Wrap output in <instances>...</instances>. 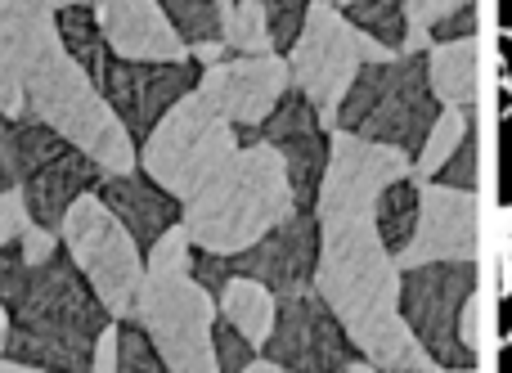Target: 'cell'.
<instances>
[{"label": "cell", "mask_w": 512, "mask_h": 373, "mask_svg": "<svg viewBox=\"0 0 512 373\" xmlns=\"http://www.w3.org/2000/svg\"><path fill=\"white\" fill-rule=\"evenodd\" d=\"M427 90L441 108H472L481 95V41L450 36L427 50Z\"/></svg>", "instance_id": "obj_20"}, {"label": "cell", "mask_w": 512, "mask_h": 373, "mask_svg": "<svg viewBox=\"0 0 512 373\" xmlns=\"http://www.w3.org/2000/svg\"><path fill=\"white\" fill-rule=\"evenodd\" d=\"M18 252H23L27 266H41V261H50L54 252H59V234L45 230V225H27L23 234H18Z\"/></svg>", "instance_id": "obj_32"}, {"label": "cell", "mask_w": 512, "mask_h": 373, "mask_svg": "<svg viewBox=\"0 0 512 373\" xmlns=\"http://www.w3.org/2000/svg\"><path fill=\"white\" fill-rule=\"evenodd\" d=\"M481 252V198L472 189L418 185V221L409 243L396 252L400 270L436 266V261H477Z\"/></svg>", "instance_id": "obj_12"}, {"label": "cell", "mask_w": 512, "mask_h": 373, "mask_svg": "<svg viewBox=\"0 0 512 373\" xmlns=\"http://www.w3.org/2000/svg\"><path fill=\"white\" fill-rule=\"evenodd\" d=\"M495 275H499L495 284L499 302H508L512 297V203L495 212Z\"/></svg>", "instance_id": "obj_30"}, {"label": "cell", "mask_w": 512, "mask_h": 373, "mask_svg": "<svg viewBox=\"0 0 512 373\" xmlns=\"http://www.w3.org/2000/svg\"><path fill=\"white\" fill-rule=\"evenodd\" d=\"M9 131H14V158H18L14 189L23 194L27 216L36 225H45V230H59L63 212L81 194H95L104 171L81 149H72L63 135L41 126L36 117H18V122H9Z\"/></svg>", "instance_id": "obj_10"}, {"label": "cell", "mask_w": 512, "mask_h": 373, "mask_svg": "<svg viewBox=\"0 0 512 373\" xmlns=\"http://www.w3.org/2000/svg\"><path fill=\"white\" fill-rule=\"evenodd\" d=\"M472 9V0H405V50L400 54H423L432 50L436 27L450 14Z\"/></svg>", "instance_id": "obj_27"}, {"label": "cell", "mask_w": 512, "mask_h": 373, "mask_svg": "<svg viewBox=\"0 0 512 373\" xmlns=\"http://www.w3.org/2000/svg\"><path fill=\"white\" fill-rule=\"evenodd\" d=\"M265 5V18H270V36H274V50L297 41L301 32V18H306V5L310 0H261Z\"/></svg>", "instance_id": "obj_29"}, {"label": "cell", "mask_w": 512, "mask_h": 373, "mask_svg": "<svg viewBox=\"0 0 512 373\" xmlns=\"http://www.w3.org/2000/svg\"><path fill=\"white\" fill-rule=\"evenodd\" d=\"M95 198L131 230V239L140 243L144 252L180 221V203L171 194H162L140 167L126 171V176H104L95 185Z\"/></svg>", "instance_id": "obj_19"}, {"label": "cell", "mask_w": 512, "mask_h": 373, "mask_svg": "<svg viewBox=\"0 0 512 373\" xmlns=\"http://www.w3.org/2000/svg\"><path fill=\"white\" fill-rule=\"evenodd\" d=\"M216 5H225V0H216Z\"/></svg>", "instance_id": "obj_41"}, {"label": "cell", "mask_w": 512, "mask_h": 373, "mask_svg": "<svg viewBox=\"0 0 512 373\" xmlns=\"http://www.w3.org/2000/svg\"><path fill=\"white\" fill-rule=\"evenodd\" d=\"M198 63H126V59H108V72L99 81L108 108L117 113V122L126 126V135H149L153 126L162 122L176 99H185L189 90L198 86Z\"/></svg>", "instance_id": "obj_15"}, {"label": "cell", "mask_w": 512, "mask_h": 373, "mask_svg": "<svg viewBox=\"0 0 512 373\" xmlns=\"http://www.w3.org/2000/svg\"><path fill=\"white\" fill-rule=\"evenodd\" d=\"M131 320L158 347L171 373H221L216 369V297L189 270H144Z\"/></svg>", "instance_id": "obj_7"}, {"label": "cell", "mask_w": 512, "mask_h": 373, "mask_svg": "<svg viewBox=\"0 0 512 373\" xmlns=\"http://www.w3.org/2000/svg\"><path fill=\"white\" fill-rule=\"evenodd\" d=\"M468 131H472V108H441L432 131H427V144L418 149L409 180H414V185H427L441 167H450V158L468 144Z\"/></svg>", "instance_id": "obj_23"}, {"label": "cell", "mask_w": 512, "mask_h": 373, "mask_svg": "<svg viewBox=\"0 0 512 373\" xmlns=\"http://www.w3.org/2000/svg\"><path fill=\"white\" fill-rule=\"evenodd\" d=\"M212 342H216V369L221 373H243L256 360V351L248 347V342L239 338V333L230 329V324L216 315V333H212Z\"/></svg>", "instance_id": "obj_31"}, {"label": "cell", "mask_w": 512, "mask_h": 373, "mask_svg": "<svg viewBox=\"0 0 512 373\" xmlns=\"http://www.w3.org/2000/svg\"><path fill=\"white\" fill-rule=\"evenodd\" d=\"M59 45L63 41L54 27V9L45 0H0V113L9 122L27 113V81Z\"/></svg>", "instance_id": "obj_16"}, {"label": "cell", "mask_w": 512, "mask_h": 373, "mask_svg": "<svg viewBox=\"0 0 512 373\" xmlns=\"http://www.w3.org/2000/svg\"><path fill=\"white\" fill-rule=\"evenodd\" d=\"M95 23L113 59L126 63H185L189 50L158 0H99Z\"/></svg>", "instance_id": "obj_17"}, {"label": "cell", "mask_w": 512, "mask_h": 373, "mask_svg": "<svg viewBox=\"0 0 512 373\" xmlns=\"http://www.w3.org/2000/svg\"><path fill=\"white\" fill-rule=\"evenodd\" d=\"M414 221H418V185L414 180H400L391 185L387 194L378 198V234L391 252H400L414 234Z\"/></svg>", "instance_id": "obj_26"}, {"label": "cell", "mask_w": 512, "mask_h": 373, "mask_svg": "<svg viewBox=\"0 0 512 373\" xmlns=\"http://www.w3.org/2000/svg\"><path fill=\"white\" fill-rule=\"evenodd\" d=\"M45 5H50L54 14H59V9H72V5H86V9H95L99 0H45Z\"/></svg>", "instance_id": "obj_34"}, {"label": "cell", "mask_w": 512, "mask_h": 373, "mask_svg": "<svg viewBox=\"0 0 512 373\" xmlns=\"http://www.w3.org/2000/svg\"><path fill=\"white\" fill-rule=\"evenodd\" d=\"M342 373H378V369H373V365H369V360H360V365H346Z\"/></svg>", "instance_id": "obj_39"}, {"label": "cell", "mask_w": 512, "mask_h": 373, "mask_svg": "<svg viewBox=\"0 0 512 373\" xmlns=\"http://www.w3.org/2000/svg\"><path fill=\"white\" fill-rule=\"evenodd\" d=\"M477 293V261H436L400 270V315L418 347L445 369H477L459 342V311Z\"/></svg>", "instance_id": "obj_11"}, {"label": "cell", "mask_w": 512, "mask_h": 373, "mask_svg": "<svg viewBox=\"0 0 512 373\" xmlns=\"http://www.w3.org/2000/svg\"><path fill=\"white\" fill-rule=\"evenodd\" d=\"M23 108H27L23 117H36L54 135H63L104 176H126V171L140 167V158H135L140 149L126 135V126L117 122V113L108 108L104 90L68 59L63 45L32 72V81L23 90Z\"/></svg>", "instance_id": "obj_4"}, {"label": "cell", "mask_w": 512, "mask_h": 373, "mask_svg": "<svg viewBox=\"0 0 512 373\" xmlns=\"http://www.w3.org/2000/svg\"><path fill=\"white\" fill-rule=\"evenodd\" d=\"M54 234H59V248L72 257V266L95 288V297L108 306V315L113 320H131L135 297H140V284H144V252L131 239V230L95 194H81L63 212Z\"/></svg>", "instance_id": "obj_8"}, {"label": "cell", "mask_w": 512, "mask_h": 373, "mask_svg": "<svg viewBox=\"0 0 512 373\" xmlns=\"http://www.w3.org/2000/svg\"><path fill=\"white\" fill-rule=\"evenodd\" d=\"M409 171H414V158L396 144H378L355 131H333L324 176L315 189L319 230L346 221H378V198L391 185L409 180Z\"/></svg>", "instance_id": "obj_9"}, {"label": "cell", "mask_w": 512, "mask_h": 373, "mask_svg": "<svg viewBox=\"0 0 512 373\" xmlns=\"http://www.w3.org/2000/svg\"><path fill=\"white\" fill-rule=\"evenodd\" d=\"M0 373H45V369H32V365H18V360H5V356H0Z\"/></svg>", "instance_id": "obj_35"}, {"label": "cell", "mask_w": 512, "mask_h": 373, "mask_svg": "<svg viewBox=\"0 0 512 373\" xmlns=\"http://www.w3.org/2000/svg\"><path fill=\"white\" fill-rule=\"evenodd\" d=\"M5 338H9V306H0V356H5Z\"/></svg>", "instance_id": "obj_37"}, {"label": "cell", "mask_w": 512, "mask_h": 373, "mask_svg": "<svg viewBox=\"0 0 512 373\" xmlns=\"http://www.w3.org/2000/svg\"><path fill=\"white\" fill-rule=\"evenodd\" d=\"M310 288L342 324L346 342L378 373L423 369L432 360L400 315V266L382 243L378 221L324 225Z\"/></svg>", "instance_id": "obj_1"}, {"label": "cell", "mask_w": 512, "mask_h": 373, "mask_svg": "<svg viewBox=\"0 0 512 373\" xmlns=\"http://www.w3.org/2000/svg\"><path fill=\"white\" fill-rule=\"evenodd\" d=\"M319 131L315 126V108L306 99H288L274 108L270 117L261 122V140L270 149H279V158L288 162V180H292V198H297V212L310 207V194H315V180L324 176V158H319Z\"/></svg>", "instance_id": "obj_18"}, {"label": "cell", "mask_w": 512, "mask_h": 373, "mask_svg": "<svg viewBox=\"0 0 512 373\" xmlns=\"http://www.w3.org/2000/svg\"><path fill=\"white\" fill-rule=\"evenodd\" d=\"M117 373H171L135 320H117Z\"/></svg>", "instance_id": "obj_28"}, {"label": "cell", "mask_w": 512, "mask_h": 373, "mask_svg": "<svg viewBox=\"0 0 512 373\" xmlns=\"http://www.w3.org/2000/svg\"><path fill=\"white\" fill-rule=\"evenodd\" d=\"M239 149V131L207 104L198 90H189L185 99L162 113V122L144 135L140 144V171L171 194L176 203L194 198L216 171L225 167V158Z\"/></svg>", "instance_id": "obj_6"}, {"label": "cell", "mask_w": 512, "mask_h": 373, "mask_svg": "<svg viewBox=\"0 0 512 373\" xmlns=\"http://www.w3.org/2000/svg\"><path fill=\"white\" fill-rule=\"evenodd\" d=\"M198 95L234 126V131H256L283 95L292 90V72L283 54H230L198 72Z\"/></svg>", "instance_id": "obj_13"}, {"label": "cell", "mask_w": 512, "mask_h": 373, "mask_svg": "<svg viewBox=\"0 0 512 373\" xmlns=\"http://www.w3.org/2000/svg\"><path fill=\"white\" fill-rule=\"evenodd\" d=\"M297 212L288 180V162L265 140L239 144L225 158V167L180 203V225L189 230V243L212 257H239L256 248L270 230H279Z\"/></svg>", "instance_id": "obj_3"}, {"label": "cell", "mask_w": 512, "mask_h": 373, "mask_svg": "<svg viewBox=\"0 0 512 373\" xmlns=\"http://www.w3.org/2000/svg\"><path fill=\"white\" fill-rule=\"evenodd\" d=\"M216 315L248 342L252 351H261L274 333V315H279V297L252 275H230L216 288Z\"/></svg>", "instance_id": "obj_21"}, {"label": "cell", "mask_w": 512, "mask_h": 373, "mask_svg": "<svg viewBox=\"0 0 512 373\" xmlns=\"http://www.w3.org/2000/svg\"><path fill=\"white\" fill-rule=\"evenodd\" d=\"M324 5H333V9H342V14H346V9H355V5H369V0H324Z\"/></svg>", "instance_id": "obj_38"}, {"label": "cell", "mask_w": 512, "mask_h": 373, "mask_svg": "<svg viewBox=\"0 0 512 373\" xmlns=\"http://www.w3.org/2000/svg\"><path fill=\"white\" fill-rule=\"evenodd\" d=\"M113 324L108 306L95 297L68 252L32 266L18 302L9 306L5 360L45 373H90L99 333Z\"/></svg>", "instance_id": "obj_2"}, {"label": "cell", "mask_w": 512, "mask_h": 373, "mask_svg": "<svg viewBox=\"0 0 512 373\" xmlns=\"http://www.w3.org/2000/svg\"><path fill=\"white\" fill-rule=\"evenodd\" d=\"M423 373H481V365L477 369H445V365H436V360H427Z\"/></svg>", "instance_id": "obj_36"}, {"label": "cell", "mask_w": 512, "mask_h": 373, "mask_svg": "<svg viewBox=\"0 0 512 373\" xmlns=\"http://www.w3.org/2000/svg\"><path fill=\"white\" fill-rule=\"evenodd\" d=\"M54 27H59V41H63V50H68V59L99 86L113 54H108L104 32H99V23H95V9H86V5L59 9V14H54Z\"/></svg>", "instance_id": "obj_22"}, {"label": "cell", "mask_w": 512, "mask_h": 373, "mask_svg": "<svg viewBox=\"0 0 512 373\" xmlns=\"http://www.w3.org/2000/svg\"><path fill=\"white\" fill-rule=\"evenodd\" d=\"M504 347H512V329H508V333H504Z\"/></svg>", "instance_id": "obj_40"}, {"label": "cell", "mask_w": 512, "mask_h": 373, "mask_svg": "<svg viewBox=\"0 0 512 373\" xmlns=\"http://www.w3.org/2000/svg\"><path fill=\"white\" fill-rule=\"evenodd\" d=\"M243 373H292V369H283V365H274V360H252Z\"/></svg>", "instance_id": "obj_33"}, {"label": "cell", "mask_w": 512, "mask_h": 373, "mask_svg": "<svg viewBox=\"0 0 512 373\" xmlns=\"http://www.w3.org/2000/svg\"><path fill=\"white\" fill-rule=\"evenodd\" d=\"M265 360L292 369V373H342L346 369V333L333 320L315 288L279 297L274 333L265 342Z\"/></svg>", "instance_id": "obj_14"}, {"label": "cell", "mask_w": 512, "mask_h": 373, "mask_svg": "<svg viewBox=\"0 0 512 373\" xmlns=\"http://www.w3.org/2000/svg\"><path fill=\"white\" fill-rule=\"evenodd\" d=\"M391 59H396V50H387V45L373 41L369 32H360L342 9L324 5V0H310L297 41L288 45L292 86L315 108L324 131H337V113H342L355 77H360L369 63H391Z\"/></svg>", "instance_id": "obj_5"}, {"label": "cell", "mask_w": 512, "mask_h": 373, "mask_svg": "<svg viewBox=\"0 0 512 373\" xmlns=\"http://www.w3.org/2000/svg\"><path fill=\"white\" fill-rule=\"evenodd\" d=\"M221 45L230 54H279L261 0H225L221 5Z\"/></svg>", "instance_id": "obj_24"}, {"label": "cell", "mask_w": 512, "mask_h": 373, "mask_svg": "<svg viewBox=\"0 0 512 373\" xmlns=\"http://www.w3.org/2000/svg\"><path fill=\"white\" fill-rule=\"evenodd\" d=\"M158 5L171 18L176 36L185 41V50L221 41V5L216 0H158Z\"/></svg>", "instance_id": "obj_25"}]
</instances>
